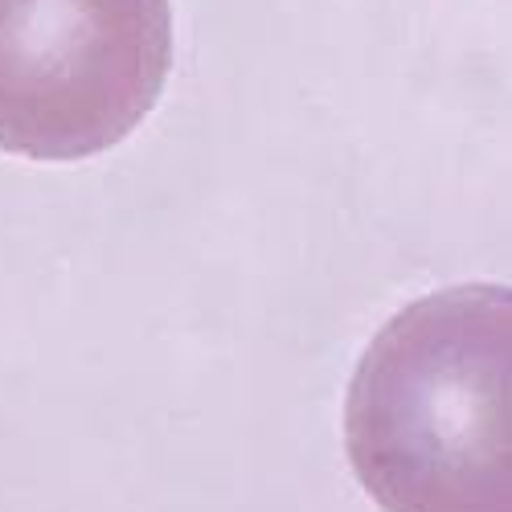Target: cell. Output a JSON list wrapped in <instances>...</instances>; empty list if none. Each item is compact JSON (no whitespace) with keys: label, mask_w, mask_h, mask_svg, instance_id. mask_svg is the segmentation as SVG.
Instances as JSON below:
<instances>
[{"label":"cell","mask_w":512,"mask_h":512,"mask_svg":"<svg viewBox=\"0 0 512 512\" xmlns=\"http://www.w3.org/2000/svg\"><path fill=\"white\" fill-rule=\"evenodd\" d=\"M512 291L447 287L402 308L365 349L345 447L386 512H512Z\"/></svg>","instance_id":"obj_1"},{"label":"cell","mask_w":512,"mask_h":512,"mask_svg":"<svg viewBox=\"0 0 512 512\" xmlns=\"http://www.w3.org/2000/svg\"><path fill=\"white\" fill-rule=\"evenodd\" d=\"M168 70V0H0V148L107 152L156 107Z\"/></svg>","instance_id":"obj_2"}]
</instances>
